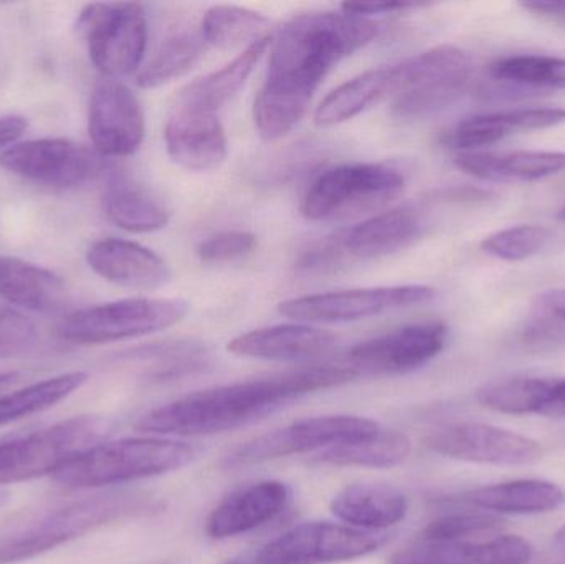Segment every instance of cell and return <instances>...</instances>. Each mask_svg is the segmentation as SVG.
<instances>
[{
    "label": "cell",
    "mask_w": 565,
    "mask_h": 564,
    "mask_svg": "<svg viewBox=\"0 0 565 564\" xmlns=\"http://www.w3.org/2000/svg\"><path fill=\"white\" fill-rule=\"evenodd\" d=\"M369 17L339 12L305 13L271 40L267 78L254 103V121L265 141H278L299 125L316 89L342 60L377 36Z\"/></svg>",
    "instance_id": "1"
},
{
    "label": "cell",
    "mask_w": 565,
    "mask_h": 564,
    "mask_svg": "<svg viewBox=\"0 0 565 564\" xmlns=\"http://www.w3.org/2000/svg\"><path fill=\"white\" fill-rule=\"evenodd\" d=\"M349 366H316L267 380L225 384L156 407L135 424L139 433L201 437L264 419L306 394L331 390L358 377Z\"/></svg>",
    "instance_id": "2"
},
{
    "label": "cell",
    "mask_w": 565,
    "mask_h": 564,
    "mask_svg": "<svg viewBox=\"0 0 565 564\" xmlns=\"http://www.w3.org/2000/svg\"><path fill=\"white\" fill-rule=\"evenodd\" d=\"M162 507V500L148 492H108L76 500L2 543L0 564L36 558L109 523L154 515Z\"/></svg>",
    "instance_id": "3"
},
{
    "label": "cell",
    "mask_w": 565,
    "mask_h": 564,
    "mask_svg": "<svg viewBox=\"0 0 565 564\" xmlns=\"http://www.w3.org/2000/svg\"><path fill=\"white\" fill-rule=\"evenodd\" d=\"M198 456V447L172 439L102 443L66 462L53 480L68 489H102L174 472Z\"/></svg>",
    "instance_id": "4"
},
{
    "label": "cell",
    "mask_w": 565,
    "mask_h": 564,
    "mask_svg": "<svg viewBox=\"0 0 565 564\" xmlns=\"http://www.w3.org/2000/svg\"><path fill=\"white\" fill-rule=\"evenodd\" d=\"M405 178L387 162H349L319 172L302 194V217L341 221L384 207L401 194Z\"/></svg>",
    "instance_id": "5"
},
{
    "label": "cell",
    "mask_w": 565,
    "mask_h": 564,
    "mask_svg": "<svg viewBox=\"0 0 565 564\" xmlns=\"http://www.w3.org/2000/svg\"><path fill=\"white\" fill-rule=\"evenodd\" d=\"M111 430L106 417L76 416L0 443V486L53 477L79 454L105 443Z\"/></svg>",
    "instance_id": "6"
},
{
    "label": "cell",
    "mask_w": 565,
    "mask_h": 564,
    "mask_svg": "<svg viewBox=\"0 0 565 564\" xmlns=\"http://www.w3.org/2000/svg\"><path fill=\"white\" fill-rule=\"evenodd\" d=\"M392 109L398 118L418 119L457 102L470 85L473 63L460 46L444 43L395 65Z\"/></svg>",
    "instance_id": "7"
},
{
    "label": "cell",
    "mask_w": 565,
    "mask_h": 564,
    "mask_svg": "<svg viewBox=\"0 0 565 564\" xmlns=\"http://www.w3.org/2000/svg\"><path fill=\"white\" fill-rule=\"evenodd\" d=\"M188 311L182 298H125L72 311L60 321L56 334L83 347L115 343L168 330Z\"/></svg>",
    "instance_id": "8"
},
{
    "label": "cell",
    "mask_w": 565,
    "mask_h": 564,
    "mask_svg": "<svg viewBox=\"0 0 565 564\" xmlns=\"http://www.w3.org/2000/svg\"><path fill=\"white\" fill-rule=\"evenodd\" d=\"M89 60L105 78L138 72L148 49V19L141 3H88L76 20Z\"/></svg>",
    "instance_id": "9"
},
{
    "label": "cell",
    "mask_w": 565,
    "mask_h": 564,
    "mask_svg": "<svg viewBox=\"0 0 565 564\" xmlns=\"http://www.w3.org/2000/svg\"><path fill=\"white\" fill-rule=\"evenodd\" d=\"M435 294V288L428 285L352 288L289 298L278 305V313L299 323H351L388 311L430 304Z\"/></svg>",
    "instance_id": "10"
},
{
    "label": "cell",
    "mask_w": 565,
    "mask_h": 564,
    "mask_svg": "<svg viewBox=\"0 0 565 564\" xmlns=\"http://www.w3.org/2000/svg\"><path fill=\"white\" fill-rule=\"evenodd\" d=\"M420 219L411 209H392L344 228L305 254L306 272H329L345 262L374 260L402 251L420 235Z\"/></svg>",
    "instance_id": "11"
},
{
    "label": "cell",
    "mask_w": 565,
    "mask_h": 564,
    "mask_svg": "<svg viewBox=\"0 0 565 564\" xmlns=\"http://www.w3.org/2000/svg\"><path fill=\"white\" fill-rule=\"evenodd\" d=\"M375 421L359 416H322L298 421L274 433L242 444L224 459L227 469L254 466L280 457L329 449L342 443L364 439L379 433Z\"/></svg>",
    "instance_id": "12"
},
{
    "label": "cell",
    "mask_w": 565,
    "mask_h": 564,
    "mask_svg": "<svg viewBox=\"0 0 565 564\" xmlns=\"http://www.w3.org/2000/svg\"><path fill=\"white\" fill-rule=\"evenodd\" d=\"M0 168L53 189H75L103 174L95 151L66 138L19 141L0 152Z\"/></svg>",
    "instance_id": "13"
},
{
    "label": "cell",
    "mask_w": 565,
    "mask_h": 564,
    "mask_svg": "<svg viewBox=\"0 0 565 564\" xmlns=\"http://www.w3.org/2000/svg\"><path fill=\"white\" fill-rule=\"evenodd\" d=\"M381 536L329 522L302 523L268 543L258 564H328L349 562L377 552Z\"/></svg>",
    "instance_id": "14"
},
{
    "label": "cell",
    "mask_w": 565,
    "mask_h": 564,
    "mask_svg": "<svg viewBox=\"0 0 565 564\" xmlns=\"http://www.w3.org/2000/svg\"><path fill=\"white\" fill-rule=\"evenodd\" d=\"M88 136L99 158H128L141 148L146 115L141 102L119 79L96 83L88 102Z\"/></svg>",
    "instance_id": "15"
},
{
    "label": "cell",
    "mask_w": 565,
    "mask_h": 564,
    "mask_svg": "<svg viewBox=\"0 0 565 564\" xmlns=\"http://www.w3.org/2000/svg\"><path fill=\"white\" fill-rule=\"evenodd\" d=\"M425 446L438 456L487 466H531L543 459V447L513 430L480 423H457L425 437Z\"/></svg>",
    "instance_id": "16"
},
{
    "label": "cell",
    "mask_w": 565,
    "mask_h": 564,
    "mask_svg": "<svg viewBox=\"0 0 565 564\" xmlns=\"http://www.w3.org/2000/svg\"><path fill=\"white\" fill-rule=\"evenodd\" d=\"M444 321L407 324L362 341L348 354V366L361 374H404L430 363L447 347Z\"/></svg>",
    "instance_id": "17"
},
{
    "label": "cell",
    "mask_w": 565,
    "mask_h": 564,
    "mask_svg": "<svg viewBox=\"0 0 565 564\" xmlns=\"http://www.w3.org/2000/svg\"><path fill=\"white\" fill-rule=\"evenodd\" d=\"M166 151L185 171H217L228 156V139L218 113L178 102L164 128Z\"/></svg>",
    "instance_id": "18"
},
{
    "label": "cell",
    "mask_w": 565,
    "mask_h": 564,
    "mask_svg": "<svg viewBox=\"0 0 565 564\" xmlns=\"http://www.w3.org/2000/svg\"><path fill=\"white\" fill-rule=\"evenodd\" d=\"M86 264L103 280L135 290H158L171 280L164 258L125 238H102L89 245Z\"/></svg>",
    "instance_id": "19"
},
{
    "label": "cell",
    "mask_w": 565,
    "mask_h": 564,
    "mask_svg": "<svg viewBox=\"0 0 565 564\" xmlns=\"http://www.w3.org/2000/svg\"><path fill=\"white\" fill-rule=\"evenodd\" d=\"M289 499L291 490L280 480L252 483L215 507L207 520V535L224 540L254 532L277 519L288 507Z\"/></svg>",
    "instance_id": "20"
},
{
    "label": "cell",
    "mask_w": 565,
    "mask_h": 564,
    "mask_svg": "<svg viewBox=\"0 0 565 564\" xmlns=\"http://www.w3.org/2000/svg\"><path fill=\"white\" fill-rule=\"evenodd\" d=\"M338 337L308 323L258 328L234 338L227 350L237 357L265 361H306L329 353Z\"/></svg>",
    "instance_id": "21"
},
{
    "label": "cell",
    "mask_w": 565,
    "mask_h": 564,
    "mask_svg": "<svg viewBox=\"0 0 565 564\" xmlns=\"http://www.w3.org/2000/svg\"><path fill=\"white\" fill-rule=\"evenodd\" d=\"M565 123V108H516L483 113L458 123L445 135L444 142L458 152L477 151L497 145L508 136L523 131L553 128Z\"/></svg>",
    "instance_id": "22"
},
{
    "label": "cell",
    "mask_w": 565,
    "mask_h": 564,
    "mask_svg": "<svg viewBox=\"0 0 565 564\" xmlns=\"http://www.w3.org/2000/svg\"><path fill=\"white\" fill-rule=\"evenodd\" d=\"M533 546L518 535L487 542H424L392 556L391 564H527Z\"/></svg>",
    "instance_id": "23"
},
{
    "label": "cell",
    "mask_w": 565,
    "mask_h": 564,
    "mask_svg": "<svg viewBox=\"0 0 565 564\" xmlns=\"http://www.w3.org/2000/svg\"><path fill=\"white\" fill-rule=\"evenodd\" d=\"M0 298L33 313H58L70 300L60 275L19 257L0 255Z\"/></svg>",
    "instance_id": "24"
},
{
    "label": "cell",
    "mask_w": 565,
    "mask_h": 564,
    "mask_svg": "<svg viewBox=\"0 0 565 564\" xmlns=\"http://www.w3.org/2000/svg\"><path fill=\"white\" fill-rule=\"evenodd\" d=\"M102 202L108 221L131 234L162 231L171 221L168 204L122 172H108Z\"/></svg>",
    "instance_id": "25"
},
{
    "label": "cell",
    "mask_w": 565,
    "mask_h": 564,
    "mask_svg": "<svg viewBox=\"0 0 565 564\" xmlns=\"http://www.w3.org/2000/svg\"><path fill=\"white\" fill-rule=\"evenodd\" d=\"M454 164L488 182H534L565 171L563 151L458 152Z\"/></svg>",
    "instance_id": "26"
},
{
    "label": "cell",
    "mask_w": 565,
    "mask_h": 564,
    "mask_svg": "<svg viewBox=\"0 0 565 564\" xmlns=\"http://www.w3.org/2000/svg\"><path fill=\"white\" fill-rule=\"evenodd\" d=\"M478 401L488 409L513 416L565 417V380L508 377L487 384Z\"/></svg>",
    "instance_id": "27"
},
{
    "label": "cell",
    "mask_w": 565,
    "mask_h": 564,
    "mask_svg": "<svg viewBox=\"0 0 565 564\" xmlns=\"http://www.w3.org/2000/svg\"><path fill=\"white\" fill-rule=\"evenodd\" d=\"M450 500L490 512L537 515L556 512L564 507L565 492L559 486L547 480L523 479L478 487Z\"/></svg>",
    "instance_id": "28"
},
{
    "label": "cell",
    "mask_w": 565,
    "mask_h": 564,
    "mask_svg": "<svg viewBox=\"0 0 565 564\" xmlns=\"http://www.w3.org/2000/svg\"><path fill=\"white\" fill-rule=\"evenodd\" d=\"M332 515L358 530H384L397 525L408 512L401 490L384 483H355L332 499Z\"/></svg>",
    "instance_id": "29"
},
{
    "label": "cell",
    "mask_w": 565,
    "mask_h": 564,
    "mask_svg": "<svg viewBox=\"0 0 565 564\" xmlns=\"http://www.w3.org/2000/svg\"><path fill=\"white\" fill-rule=\"evenodd\" d=\"M395 65L367 70L332 89L315 111V125L332 128L361 115L384 96L392 95L395 86Z\"/></svg>",
    "instance_id": "30"
},
{
    "label": "cell",
    "mask_w": 565,
    "mask_h": 564,
    "mask_svg": "<svg viewBox=\"0 0 565 564\" xmlns=\"http://www.w3.org/2000/svg\"><path fill=\"white\" fill-rule=\"evenodd\" d=\"M271 40L274 36L267 35L250 46H245L244 52L235 56L231 63L185 86L179 93L178 102L218 113V109L231 102L247 83L248 76L271 45Z\"/></svg>",
    "instance_id": "31"
},
{
    "label": "cell",
    "mask_w": 565,
    "mask_h": 564,
    "mask_svg": "<svg viewBox=\"0 0 565 564\" xmlns=\"http://www.w3.org/2000/svg\"><path fill=\"white\" fill-rule=\"evenodd\" d=\"M411 454V439L397 430H379L364 439L338 444L321 450L316 464L332 467H369L391 469L404 462Z\"/></svg>",
    "instance_id": "32"
},
{
    "label": "cell",
    "mask_w": 565,
    "mask_h": 564,
    "mask_svg": "<svg viewBox=\"0 0 565 564\" xmlns=\"http://www.w3.org/2000/svg\"><path fill=\"white\" fill-rule=\"evenodd\" d=\"M270 19L264 13L238 6H214L202 19L205 45L228 50L257 42L268 35Z\"/></svg>",
    "instance_id": "33"
},
{
    "label": "cell",
    "mask_w": 565,
    "mask_h": 564,
    "mask_svg": "<svg viewBox=\"0 0 565 564\" xmlns=\"http://www.w3.org/2000/svg\"><path fill=\"white\" fill-rule=\"evenodd\" d=\"M88 381L83 371L58 374L0 396V426L43 413L82 390Z\"/></svg>",
    "instance_id": "34"
},
{
    "label": "cell",
    "mask_w": 565,
    "mask_h": 564,
    "mask_svg": "<svg viewBox=\"0 0 565 564\" xmlns=\"http://www.w3.org/2000/svg\"><path fill=\"white\" fill-rule=\"evenodd\" d=\"M204 49L205 42L201 32L184 30L174 33L156 50L148 65L139 70L136 83L146 89L168 85L179 76L185 75L199 62Z\"/></svg>",
    "instance_id": "35"
},
{
    "label": "cell",
    "mask_w": 565,
    "mask_h": 564,
    "mask_svg": "<svg viewBox=\"0 0 565 564\" xmlns=\"http://www.w3.org/2000/svg\"><path fill=\"white\" fill-rule=\"evenodd\" d=\"M139 360L152 364L149 380L156 383L184 380L194 374L205 373L211 366V358L202 344L192 341H169L154 344L136 354Z\"/></svg>",
    "instance_id": "36"
},
{
    "label": "cell",
    "mask_w": 565,
    "mask_h": 564,
    "mask_svg": "<svg viewBox=\"0 0 565 564\" xmlns=\"http://www.w3.org/2000/svg\"><path fill=\"white\" fill-rule=\"evenodd\" d=\"M498 82L530 88L565 89V58L550 55H510L490 65Z\"/></svg>",
    "instance_id": "37"
},
{
    "label": "cell",
    "mask_w": 565,
    "mask_h": 564,
    "mask_svg": "<svg viewBox=\"0 0 565 564\" xmlns=\"http://www.w3.org/2000/svg\"><path fill=\"white\" fill-rule=\"evenodd\" d=\"M550 231L543 225L524 224L503 228L481 242V251L504 262H521L543 251Z\"/></svg>",
    "instance_id": "38"
},
{
    "label": "cell",
    "mask_w": 565,
    "mask_h": 564,
    "mask_svg": "<svg viewBox=\"0 0 565 564\" xmlns=\"http://www.w3.org/2000/svg\"><path fill=\"white\" fill-rule=\"evenodd\" d=\"M503 529V520L493 513H454L441 517L425 529V542H465Z\"/></svg>",
    "instance_id": "39"
},
{
    "label": "cell",
    "mask_w": 565,
    "mask_h": 564,
    "mask_svg": "<svg viewBox=\"0 0 565 564\" xmlns=\"http://www.w3.org/2000/svg\"><path fill=\"white\" fill-rule=\"evenodd\" d=\"M257 235L247 231H224L199 244L198 257L204 264L225 265L245 260L257 252Z\"/></svg>",
    "instance_id": "40"
},
{
    "label": "cell",
    "mask_w": 565,
    "mask_h": 564,
    "mask_svg": "<svg viewBox=\"0 0 565 564\" xmlns=\"http://www.w3.org/2000/svg\"><path fill=\"white\" fill-rule=\"evenodd\" d=\"M39 331L25 315L0 305V360L19 357L35 347Z\"/></svg>",
    "instance_id": "41"
},
{
    "label": "cell",
    "mask_w": 565,
    "mask_h": 564,
    "mask_svg": "<svg viewBox=\"0 0 565 564\" xmlns=\"http://www.w3.org/2000/svg\"><path fill=\"white\" fill-rule=\"evenodd\" d=\"M521 7L526 10L530 15L543 20V22L553 23V25L565 29V2H521Z\"/></svg>",
    "instance_id": "42"
},
{
    "label": "cell",
    "mask_w": 565,
    "mask_h": 564,
    "mask_svg": "<svg viewBox=\"0 0 565 564\" xmlns=\"http://www.w3.org/2000/svg\"><path fill=\"white\" fill-rule=\"evenodd\" d=\"M534 307L546 317L565 323V288H554L537 295Z\"/></svg>",
    "instance_id": "43"
},
{
    "label": "cell",
    "mask_w": 565,
    "mask_h": 564,
    "mask_svg": "<svg viewBox=\"0 0 565 564\" xmlns=\"http://www.w3.org/2000/svg\"><path fill=\"white\" fill-rule=\"evenodd\" d=\"M422 3L414 2H384V3H342L341 9L358 13L362 17L381 15V13H397L405 10L418 9Z\"/></svg>",
    "instance_id": "44"
},
{
    "label": "cell",
    "mask_w": 565,
    "mask_h": 564,
    "mask_svg": "<svg viewBox=\"0 0 565 564\" xmlns=\"http://www.w3.org/2000/svg\"><path fill=\"white\" fill-rule=\"evenodd\" d=\"M29 129V119L22 115L0 116V149L17 145Z\"/></svg>",
    "instance_id": "45"
},
{
    "label": "cell",
    "mask_w": 565,
    "mask_h": 564,
    "mask_svg": "<svg viewBox=\"0 0 565 564\" xmlns=\"http://www.w3.org/2000/svg\"><path fill=\"white\" fill-rule=\"evenodd\" d=\"M17 380V373H10V371H0V387L7 386V384L13 383Z\"/></svg>",
    "instance_id": "46"
},
{
    "label": "cell",
    "mask_w": 565,
    "mask_h": 564,
    "mask_svg": "<svg viewBox=\"0 0 565 564\" xmlns=\"http://www.w3.org/2000/svg\"><path fill=\"white\" fill-rule=\"evenodd\" d=\"M554 543L561 549H565V523L557 530L556 535H554Z\"/></svg>",
    "instance_id": "47"
},
{
    "label": "cell",
    "mask_w": 565,
    "mask_h": 564,
    "mask_svg": "<svg viewBox=\"0 0 565 564\" xmlns=\"http://www.w3.org/2000/svg\"><path fill=\"white\" fill-rule=\"evenodd\" d=\"M9 502V492H6V490L0 489V509H2L6 503Z\"/></svg>",
    "instance_id": "48"
},
{
    "label": "cell",
    "mask_w": 565,
    "mask_h": 564,
    "mask_svg": "<svg viewBox=\"0 0 565 564\" xmlns=\"http://www.w3.org/2000/svg\"><path fill=\"white\" fill-rule=\"evenodd\" d=\"M557 219H559V221L565 222V205L563 209H561L559 212H557Z\"/></svg>",
    "instance_id": "49"
},
{
    "label": "cell",
    "mask_w": 565,
    "mask_h": 564,
    "mask_svg": "<svg viewBox=\"0 0 565 564\" xmlns=\"http://www.w3.org/2000/svg\"><path fill=\"white\" fill-rule=\"evenodd\" d=\"M228 564H245V563H228Z\"/></svg>",
    "instance_id": "50"
}]
</instances>
